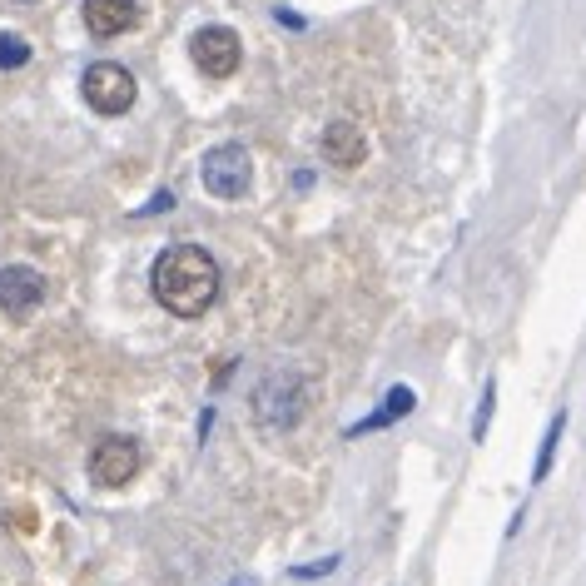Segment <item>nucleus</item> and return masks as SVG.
Listing matches in <instances>:
<instances>
[{
	"mask_svg": "<svg viewBox=\"0 0 586 586\" xmlns=\"http://www.w3.org/2000/svg\"><path fill=\"white\" fill-rule=\"evenodd\" d=\"M45 303V279L30 269V264H5L0 269V313L10 318H25Z\"/></svg>",
	"mask_w": 586,
	"mask_h": 586,
	"instance_id": "7",
	"label": "nucleus"
},
{
	"mask_svg": "<svg viewBox=\"0 0 586 586\" xmlns=\"http://www.w3.org/2000/svg\"><path fill=\"white\" fill-rule=\"evenodd\" d=\"M492 413H497V378H487V383H482V403H477V413H472V442H487Z\"/></svg>",
	"mask_w": 586,
	"mask_h": 586,
	"instance_id": "11",
	"label": "nucleus"
},
{
	"mask_svg": "<svg viewBox=\"0 0 586 586\" xmlns=\"http://www.w3.org/2000/svg\"><path fill=\"white\" fill-rule=\"evenodd\" d=\"M189 55H194L199 75H209V80H229V75L244 65V45H239V35H234L229 25H204V30H194V35H189Z\"/></svg>",
	"mask_w": 586,
	"mask_h": 586,
	"instance_id": "6",
	"label": "nucleus"
},
{
	"mask_svg": "<svg viewBox=\"0 0 586 586\" xmlns=\"http://www.w3.org/2000/svg\"><path fill=\"white\" fill-rule=\"evenodd\" d=\"M224 586H259L254 577H234V582H224Z\"/></svg>",
	"mask_w": 586,
	"mask_h": 586,
	"instance_id": "17",
	"label": "nucleus"
},
{
	"mask_svg": "<svg viewBox=\"0 0 586 586\" xmlns=\"http://www.w3.org/2000/svg\"><path fill=\"white\" fill-rule=\"evenodd\" d=\"M169 204H174V194H154V199H149V204L140 209V214H164Z\"/></svg>",
	"mask_w": 586,
	"mask_h": 586,
	"instance_id": "16",
	"label": "nucleus"
},
{
	"mask_svg": "<svg viewBox=\"0 0 586 586\" xmlns=\"http://www.w3.org/2000/svg\"><path fill=\"white\" fill-rule=\"evenodd\" d=\"M154 303L174 318H204L219 298V264L199 244H169L149 269Z\"/></svg>",
	"mask_w": 586,
	"mask_h": 586,
	"instance_id": "1",
	"label": "nucleus"
},
{
	"mask_svg": "<svg viewBox=\"0 0 586 586\" xmlns=\"http://www.w3.org/2000/svg\"><path fill=\"white\" fill-rule=\"evenodd\" d=\"M378 428H393V418H388L383 408H378V413H368L363 423H353V428H348V438H363V433H378Z\"/></svg>",
	"mask_w": 586,
	"mask_h": 586,
	"instance_id": "15",
	"label": "nucleus"
},
{
	"mask_svg": "<svg viewBox=\"0 0 586 586\" xmlns=\"http://www.w3.org/2000/svg\"><path fill=\"white\" fill-rule=\"evenodd\" d=\"M308 408V393H303V378L293 373H269L259 388H254V418L264 428H293Z\"/></svg>",
	"mask_w": 586,
	"mask_h": 586,
	"instance_id": "4",
	"label": "nucleus"
},
{
	"mask_svg": "<svg viewBox=\"0 0 586 586\" xmlns=\"http://www.w3.org/2000/svg\"><path fill=\"white\" fill-rule=\"evenodd\" d=\"M30 60V45L20 35H0V70H20Z\"/></svg>",
	"mask_w": 586,
	"mask_h": 586,
	"instance_id": "13",
	"label": "nucleus"
},
{
	"mask_svg": "<svg viewBox=\"0 0 586 586\" xmlns=\"http://www.w3.org/2000/svg\"><path fill=\"white\" fill-rule=\"evenodd\" d=\"M80 95H85V105H90L95 115H125V110H135L140 85H135V75H130L125 65L95 60V65L80 75Z\"/></svg>",
	"mask_w": 586,
	"mask_h": 586,
	"instance_id": "2",
	"label": "nucleus"
},
{
	"mask_svg": "<svg viewBox=\"0 0 586 586\" xmlns=\"http://www.w3.org/2000/svg\"><path fill=\"white\" fill-rule=\"evenodd\" d=\"M140 25V0H85V30L95 40L130 35Z\"/></svg>",
	"mask_w": 586,
	"mask_h": 586,
	"instance_id": "8",
	"label": "nucleus"
},
{
	"mask_svg": "<svg viewBox=\"0 0 586 586\" xmlns=\"http://www.w3.org/2000/svg\"><path fill=\"white\" fill-rule=\"evenodd\" d=\"M323 159H328L333 169H358V164L368 159V135H363L358 125H348V120H333V125L323 130Z\"/></svg>",
	"mask_w": 586,
	"mask_h": 586,
	"instance_id": "9",
	"label": "nucleus"
},
{
	"mask_svg": "<svg viewBox=\"0 0 586 586\" xmlns=\"http://www.w3.org/2000/svg\"><path fill=\"white\" fill-rule=\"evenodd\" d=\"M338 572V552L323 557V562H308V567H293V582H318V577H333Z\"/></svg>",
	"mask_w": 586,
	"mask_h": 586,
	"instance_id": "14",
	"label": "nucleus"
},
{
	"mask_svg": "<svg viewBox=\"0 0 586 586\" xmlns=\"http://www.w3.org/2000/svg\"><path fill=\"white\" fill-rule=\"evenodd\" d=\"M562 433H567V408L552 413L547 433H542V447H537V462H532V487L552 477V462H557V447H562Z\"/></svg>",
	"mask_w": 586,
	"mask_h": 586,
	"instance_id": "10",
	"label": "nucleus"
},
{
	"mask_svg": "<svg viewBox=\"0 0 586 586\" xmlns=\"http://www.w3.org/2000/svg\"><path fill=\"white\" fill-rule=\"evenodd\" d=\"M413 408H418V393H413L408 383H398V388H388V398H383V413H388L393 423H398V418H408Z\"/></svg>",
	"mask_w": 586,
	"mask_h": 586,
	"instance_id": "12",
	"label": "nucleus"
},
{
	"mask_svg": "<svg viewBox=\"0 0 586 586\" xmlns=\"http://www.w3.org/2000/svg\"><path fill=\"white\" fill-rule=\"evenodd\" d=\"M140 462H145V452H140V442L125 438V433H110V438L95 442V452H90V482L95 487H130L135 477H140Z\"/></svg>",
	"mask_w": 586,
	"mask_h": 586,
	"instance_id": "5",
	"label": "nucleus"
},
{
	"mask_svg": "<svg viewBox=\"0 0 586 586\" xmlns=\"http://www.w3.org/2000/svg\"><path fill=\"white\" fill-rule=\"evenodd\" d=\"M199 174H204V189L214 199H244L249 184H254V159L244 145H214L204 154Z\"/></svg>",
	"mask_w": 586,
	"mask_h": 586,
	"instance_id": "3",
	"label": "nucleus"
}]
</instances>
